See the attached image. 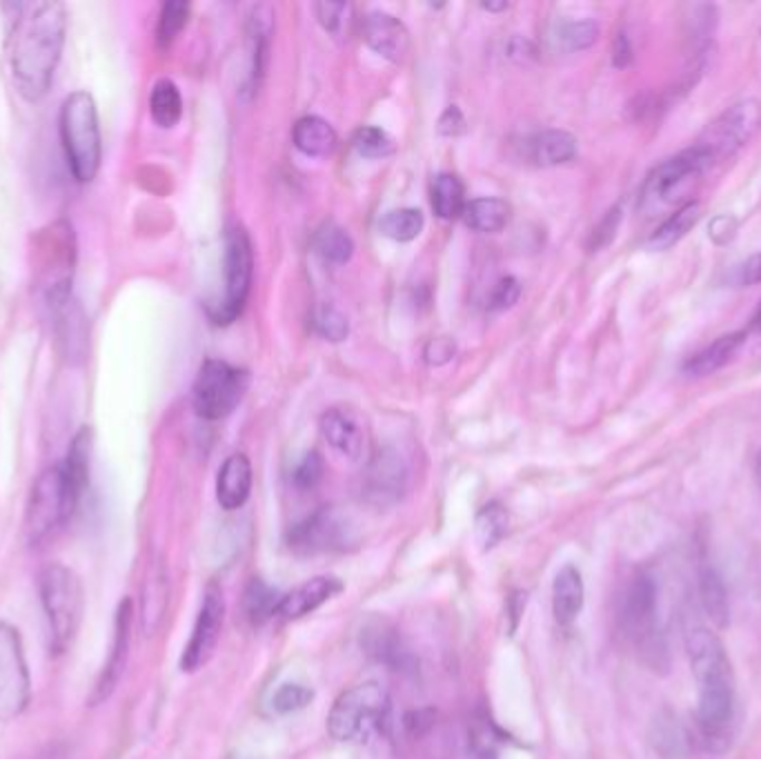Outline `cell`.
<instances>
[{
	"label": "cell",
	"instance_id": "obj_1",
	"mask_svg": "<svg viewBox=\"0 0 761 759\" xmlns=\"http://www.w3.org/2000/svg\"><path fill=\"white\" fill-rule=\"evenodd\" d=\"M67 29V11L60 2H29L18 7L11 33V78L18 94L40 100L53 80Z\"/></svg>",
	"mask_w": 761,
	"mask_h": 759
},
{
	"label": "cell",
	"instance_id": "obj_2",
	"mask_svg": "<svg viewBox=\"0 0 761 759\" xmlns=\"http://www.w3.org/2000/svg\"><path fill=\"white\" fill-rule=\"evenodd\" d=\"M686 646L693 673L700 684V742L711 753H724L731 745V731L735 720V689L731 662L720 638L706 629L691 631Z\"/></svg>",
	"mask_w": 761,
	"mask_h": 759
},
{
	"label": "cell",
	"instance_id": "obj_3",
	"mask_svg": "<svg viewBox=\"0 0 761 759\" xmlns=\"http://www.w3.org/2000/svg\"><path fill=\"white\" fill-rule=\"evenodd\" d=\"M60 140L74 178L78 183H91L103 156L98 111L91 94L74 91L62 100Z\"/></svg>",
	"mask_w": 761,
	"mask_h": 759
},
{
	"label": "cell",
	"instance_id": "obj_4",
	"mask_svg": "<svg viewBox=\"0 0 761 759\" xmlns=\"http://www.w3.org/2000/svg\"><path fill=\"white\" fill-rule=\"evenodd\" d=\"M390 716V695L377 682L348 689L328 716V733L341 745H365L383 731Z\"/></svg>",
	"mask_w": 761,
	"mask_h": 759
},
{
	"label": "cell",
	"instance_id": "obj_5",
	"mask_svg": "<svg viewBox=\"0 0 761 759\" xmlns=\"http://www.w3.org/2000/svg\"><path fill=\"white\" fill-rule=\"evenodd\" d=\"M38 588L49 626V644L53 653H65L71 646L82 622V584L71 568L62 564H51L42 568Z\"/></svg>",
	"mask_w": 761,
	"mask_h": 759
},
{
	"label": "cell",
	"instance_id": "obj_6",
	"mask_svg": "<svg viewBox=\"0 0 761 759\" xmlns=\"http://www.w3.org/2000/svg\"><path fill=\"white\" fill-rule=\"evenodd\" d=\"M80 504V497L69 486L62 466L56 464L47 468L36 484L31 486V495L25 513V533L31 544L47 539L53 531L71 519Z\"/></svg>",
	"mask_w": 761,
	"mask_h": 759
},
{
	"label": "cell",
	"instance_id": "obj_7",
	"mask_svg": "<svg viewBox=\"0 0 761 759\" xmlns=\"http://www.w3.org/2000/svg\"><path fill=\"white\" fill-rule=\"evenodd\" d=\"M76 263L74 232L67 221L45 227L36 236V283L45 292L51 308L65 303L71 292V276Z\"/></svg>",
	"mask_w": 761,
	"mask_h": 759
},
{
	"label": "cell",
	"instance_id": "obj_8",
	"mask_svg": "<svg viewBox=\"0 0 761 759\" xmlns=\"http://www.w3.org/2000/svg\"><path fill=\"white\" fill-rule=\"evenodd\" d=\"M622 626L626 635L640 646L646 662L653 669L662 666V658H666V646L657 631V586L651 575L642 573L628 584L622 604Z\"/></svg>",
	"mask_w": 761,
	"mask_h": 759
},
{
	"label": "cell",
	"instance_id": "obj_9",
	"mask_svg": "<svg viewBox=\"0 0 761 759\" xmlns=\"http://www.w3.org/2000/svg\"><path fill=\"white\" fill-rule=\"evenodd\" d=\"M247 388V374L225 361L209 359L201 366L192 388V406L198 417L216 421L227 417Z\"/></svg>",
	"mask_w": 761,
	"mask_h": 759
},
{
	"label": "cell",
	"instance_id": "obj_10",
	"mask_svg": "<svg viewBox=\"0 0 761 759\" xmlns=\"http://www.w3.org/2000/svg\"><path fill=\"white\" fill-rule=\"evenodd\" d=\"M29 671L18 629L0 622V724L16 720L29 704Z\"/></svg>",
	"mask_w": 761,
	"mask_h": 759
},
{
	"label": "cell",
	"instance_id": "obj_11",
	"mask_svg": "<svg viewBox=\"0 0 761 759\" xmlns=\"http://www.w3.org/2000/svg\"><path fill=\"white\" fill-rule=\"evenodd\" d=\"M761 123V107L758 100L747 98L735 105H731L726 111H722L702 134V138L695 143L700 145L713 163L724 160L726 156H733L738 149H742L753 134L758 132Z\"/></svg>",
	"mask_w": 761,
	"mask_h": 759
},
{
	"label": "cell",
	"instance_id": "obj_12",
	"mask_svg": "<svg viewBox=\"0 0 761 759\" xmlns=\"http://www.w3.org/2000/svg\"><path fill=\"white\" fill-rule=\"evenodd\" d=\"M254 272V254L250 236L243 227H230L225 236V299L214 312L216 323H232L250 294Z\"/></svg>",
	"mask_w": 761,
	"mask_h": 759
},
{
	"label": "cell",
	"instance_id": "obj_13",
	"mask_svg": "<svg viewBox=\"0 0 761 759\" xmlns=\"http://www.w3.org/2000/svg\"><path fill=\"white\" fill-rule=\"evenodd\" d=\"M713 165H715L713 158L700 145H693L680 152L677 156L664 160L651 174L644 196L646 201H653L660 205L673 203L693 185V181L702 178Z\"/></svg>",
	"mask_w": 761,
	"mask_h": 759
},
{
	"label": "cell",
	"instance_id": "obj_14",
	"mask_svg": "<svg viewBox=\"0 0 761 759\" xmlns=\"http://www.w3.org/2000/svg\"><path fill=\"white\" fill-rule=\"evenodd\" d=\"M223 622H225V597H223L221 586L216 582H212L205 588L203 604H201L192 638H189V642L183 651V658H181V669L185 673H194L209 662V658L214 655L216 644L221 640Z\"/></svg>",
	"mask_w": 761,
	"mask_h": 759
},
{
	"label": "cell",
	"instance_id": "obj_15",
	"mask_svg": "<svg viewBox=\"0 0 761 759\" xmlns=\"http://www.w3.org/2000/svg\"><path fill=\"white\" fill-rule=\"evenodd\" d=\"M352 542L348 517L334 508H323L290 531L287 546L301 555L343 551Z\"/></svg>",
	"mask_w": 761,
	"mask_h": 759
},
{
	"label": "cell",
	"instance_id": "obj_16",
	"mask_svg": "<svg viewBox=\"0 0 761 759\" xmlns=\"http://www.w3.org/2000/svg\"><path fill=\"white\" fill-rule=\"evenodd\" d=\"M359 640L365 655L383 664L386 669L394 673H412L417 669V662L406 642L401 640L399 631L386 620L365 622L359 633Z\"/></svg>",
	"mask_w": 761,
	"mask_h": 759
},
{
	"label": "cell",
	"instance_id": "obj_17",
	"mask_svg": "<svg viewBox=\"0 0 761 759\" xmlns=\"http://www.w3.org/2000/svg\"><path fill=\"white\" fill-rule=\"evenodd\" d=\"M131 620H134V611H131V600H123L118 604V611H116V622H114V642H111V651H109V658H107V664L103 669V675L94 689V695H91V702L98 704V702H105L123 671H125V664H127V655H129V640H131Z\"/></svg>",
	"mask_w": 761,
	"mask_h": 759
},
{
	"label": "cell",
	"instance_id": "obj_18",
	"mask_svg": "<svg viewBox=\"0 0 761 759\" xmlns=\"http://www.w3.org/2000/svg\"><path fill=\"white\" fill-rule=\"evenodd\" d=\"M363 40L370 49H374L379 56L401 62L406 53L410 51V33L406 25L386 11H370L363 18Z\"/></svg>",
	"mask_w": 761,
	"mask_h": 759
},
{
	"label": "cell",
	"instance_id": "obj_19",
	"mask_svg": "<svg viewBox=\"0 0 761 759\" xmlns=\"http://www.w3.org/2000/svg\"><path fill=\"white\" fill-rule=\"evenodd\" d=\"M341 591H343L341 580H336L332 575H319V577L301 584L292 593L283 595L279 611H276V617L287 620V622L301 620V617L314 613L316 609H321L332 597H336Z\"/></svg>",
	"mask_w": 761,
	"mask_h": 759
},
{
	"label": "cell",
	"instance_id": "obj_20",
	"mask_svg": "<svg viewBox=\"0 0 761 759\" xmlns=\"http://www.w3.org/2000/svg\"><path fill=\"white\" fill-rule=\"evenodd\" d=\"M321 432L325 441L348 459H359L365 446V432L357 415L343 408H334L323 415Z\"/></svg>",
	"mask_w": 761,
	"mask_h": 759
},
{
	"label": "cell",
	"instance_id": "obj_21",
	"mask_svg": "<svg viewBox=\"0 0 761 759\" xmlns=\"http://www.w3.org/2000/svg\"><path fill=\"white\" fill-rule=\"evenodd\" d=\"M406 484V466L392 450L379 453L368 470V497L377 504L397 502Z\"/></svg>",
	"mask_w": 761,
	"mask_h": 759
},
{
	"label": "cell",
	"instance_id": "obj_22",
	"mask_svg": "<svg viewBox=\"0 0 761 759\" xmlns=\"http://www.w3.org/2000/svg\"><path fill=\"white\" fill-rule=\"evenodd\" d=\"M252 490V464L245 455H232L216 477V499L225 510H238Z\"/></svg>",
	"mask_w": 761,
	"mask_h": 759
},
{
	"label": "cell",
	"instance_id": "obj_23",
	"mask_svg": "<svg viewBox=\"0 0 761 759\" xmlns=\"http://www.w3.org/2000/svg\"><path fill=\"white\" fill-rule=\"evenodd\" d=\"M584 609V580L575 566H564L553 584V615L559 626H570Z\"/></svg>",
	"mask_w": 761,
	"mask_h": 759
},
{
	"label": "cell",
	"instance_id": "obj_24",
	"mask_svg": "<svg viewBox=\"0 0 761 759\" xmlns=\"http://www.w3.org/2000/svg\"><path fill=\"white\" fill-rule=\"evenodd\" d=\"M744 343H747V332L724 334L718 341H713L711 346H706L704 350H700L697 354H693L684 363V372L689 377L715 374L718 370H722L724 366H729L738 357V352L742 350Z\"/></svg>",
	"mask_w": 761,
	"mask_h": 759
},
{
	"label": "cell",
	"instance_id": "obj_25",
	"mask_svg": "<svg viewBox=\"0 0 761 759\" xmlns=\"http://www.w3.org/2000/svg\"><path fill=\"white\" fill-rule=\"evenodd\" d=\"M530 156L542 167H555L577 156V138L564 129H546L530 143Z\"/></svg>",
	"mask_w": 761,
	"mask_h": 759
},
{
	"label": "cell",
	"instance_id": "obj_26",
	"mask_svg": "<svg viewBox=\"0 0 761 759\" xmlns=\"http://www.w3.org/2000/svg\"><path fill=\"white\" fill-rule=\"evenodd\" d=\"M702 216V205L697 201H686L682 207L675 210V214H671L648 239V247L655 252H664L671 250L673 245H677L700 221Z\"/></svg>",
	"mask_w": 761,
	"mask_h": 759
},
{
	"label": "cell",
	"instance_id": "obj_27",
	"mask_svg": "<svg viewBox=\"0 0 761 759\" xmlns=\"http://www.w3.org/2000/svg\"><path fill=\"white\" fill-rule=\"evenodd\" d=\"M461 218L470 230L492 234L501 232L510 223L513 207L504 198H477L466 203Z\"/></svg>",
	"mask_w": 761,
	"mask_h": 759
},
{
	"label": "cell",
	"instance_id": "obj_28",
	"mask_svg": "<svg viewBox=\"0 0 761 759\" xmlns=\"http://www.w3.org/2000/svg\"><path fill=\"white\" fill-rule=\"evenodd\" d=\"M294 145L308 156H328L336 147V132L328 120L305 116L294 127Z\"/></svg>",
	"mask_w": 761,
	"mask_h": 759
},
{
	"label": "cell",
	"instance_id": "obj_29",
	"mask_svg": "<svg viewBox=\"0 0 761 759\" xmlns=\"http://www.w3.org/2000/svg\"><path fill=\"white\" fill-rule=\"evenodd\" d=\"M700 600H702V606H704L709 620L718 629H726L729 620H731L729 595H726L722 577L711 566H704L700 573Z\"/></svg>",
	"mask_w": 761,
	"mask_h": 759
},
{
	"label": "cell",
	"instance_id": "obj_30",
	"mask_svg": "<svg viewBox=\"0 0 761 759\" xmlns=\"http://www.w3.org/2000/svg\"><path fill=\"white\" fill-rule=\"evenodd\" d=\"M149 111H152L154 123L165 129L174 127L181 120L183 98H181L178 87L172 80L163 78L154 85L152 96H149Z\"/></svg>",
	"mask_w": 761,
	"mask_h": 759
},
{
	"label": "cell",
	"instance_id": "obj_31",
	"mask_svg": "<svg viewBox=\"0 0 761 759\" xmlns=\"http://www.w3.org/2000/svg\"><path fill=\"white\" fill-rule=\"evenodd\" d=\"M432 207H435V214L443 221L461 216L466 207L464 185L455 174H439L432 181Z\"/></svg>",
	"mask_w": 761,
	"mask_h": 759
},
{
	"label": "cell",
	"instance_id": "obj_32",
	"mask_svg": "<svg viewBox=\"0 0 761 759\" xmlns=\"http://www.w3.org/2000/svg\"><path fill=\"white\" fill-rule=\"evenodd\" d=\"M279 604H281V597L276 595L274 588H270L263 580L254 577L247 588H245V595H243V609H245V615L247 620L254 624V626H261L265 624L267 620H272L279 611Z\"/></svg>",
	"mask_w": 761,
	"mask_h": 759
},
{
	"label": "cell",
	"instance_id": "obj_33",
	"mask_svg": "<svg viewBox=\"0 0 761 759\" xmlns=\"http://www.w3.org/2000/svg\"><path fill=\"white\" fill-rule=\"evenodd\" d=\"M314 250L328 263H348L354 254V243L350 234L336 223H325L314 236Z\"/></svg>",
	"mask_w": 761,
	"mask_h": 759
},
{
	"label": "cell",
	"instance_id": "obj_34",
	"mask_svg": "<svg viewBox=\"0 0 761 759\" xmlns=\"http://www.w3.org/2000/svg\"><path fill=\"white\" fill-rule=\"evenodd\" d=\"M426 221H423V214L414 207H403V210H392L388 212L379 227L386 236L394 239V241H401V243H408V241H414L421 230H423Z\"/></svg>",
	"mask_w": 761,
	"mask_h": 759
},
{
	"label": "cell",
	"instance_id": "obj_35",
	"mask_svg": "<svg viewBox=\"0 0 761 759\" xmlns=\"http://www.w3.org/2000/svg\"><path fill=\"white\" fill-rule=\"evenodd\" d=\"M508 533V510L499 504L486 506L477 517V539L488 551L497 546Z\"/></svg>",
	"mask_w": 761,
	"mask_h": 759
},
{
	"label": "cell",
	"instance_id": "obj_36",
	"mask_svg": "<svg viewBox=\"0 0 761 759\" xmlns=\"http://www.w3.org/2000/svg\"><path fill=\"white\" fill-rule=\"evenodd\" d=\"M189 18V4L187 2H165L160 9V18H158V27H156V40L158 45L165 49L169 47L176 36L183 31V27L187 25Z\"/></svg>",
	"mask_w": 761,
	"mask_h": 759
},
{
	"label": "cell",
	"instance_id": "obj_37",
	"mask_svg": "<svg viewBox=\"0 0 761 759\" xmlns=\"http://www.w3.org/2000/svg\"><path fill=\"white\" fill-rule=\"evenodd\" d=\"M557 38L566 49L582 51V49H588L597 42L599 27L593 20H573V22H566L559 27Z\"/></svg>",
	"mask_w": 761,
	"mask_h": 759
},
{
	"label": "cell",
	"instance_id": "obj_38",
	"mask_svg": "<svg viewBox=\"0 0 761 759\" xmlns=\"http://www.w3.org/2000/svg\"><path fill=\"white\" fill-rule=\"evenodd\" d=\"M352 143H354V149L365 158H383V156L392 154V149H394L392 138L379 127L357 129Z\"/></svg>",
	"mask_w": 761,
	"mask_h": 759
},
{
	"label": "cell",
	"instance_id": "obj_39",
	"mask_svg": "<svg viewBox=\"0 0 761 759\" xmlns=\"http://www.w3.org/2000/svg\"><path fill=\"white\" fill-rule=\"evenodd\" d=\"M312 700H314V693L308 687L283 684L272 698V709L281 716H287V713H296L305 709Z\"/></svg>",
	"mask_w": 761,
	"mask_h": 759
},
{
	"label": "cell",
	"instance_id": "obj_40",
	"mask_svg": "<svg viewBox=\"0 0 761 759\" xmlns=\"http://www.w3.org/2000/svg\"><path fill=\"white\" fill-rule=\"evenodd\" d=\"M314 328L328 341H343L348 337V319L332 305H321L314 314Z\"/></svg>",
	"mask_w": 761,
	"mask_h": 759
},
{
	"label": "cell",
	"instance_id": "obj_41",
	"mask_svg": "<svg viewBox=\"0 0 761 759\" xmlns=\"http://www.w3.org/2000/svg\"><path fill=\"white\" fill-rule=\"evenodd\" d=\"M323 477V459L319 453H308L294 470V484L301 490L314 488Z\"/></svg>",
	"mask_w": 761,
	"mask_h": 759
},
{
	"label": "cell",
	"instance_id": "obj_42",
	"mask_svg": "<svg viewBox=\"0 0 761 759\" xmlns=\"http://www.w3.org/2000/svg\"><path fill=\"white\" fill-rule=\"evenodd\" d=\"M519 294H521V285H519L517 279H513V276L501 279V281L495 285L492 294H490V310H506V308H513V305L517 303Z\"/></svg>",
	"mask_w": 761,
	"mask_h": 759
},
{
	"label": "cell",
	"instance_id": "obj_43",
	"mask_svg": "<svg viewBox=\"0 0 761 759\" xmlns=\"http://www.w3.org/2000/svg\"><path fill=\"white\" fill-rule=\"evenodd\" d=\"M348 11L345 2H319L316 4V16L319 22L330 31V33H339L341 25H343V13Z\"/></svg>",
	"mask_w": 761,
	"mask_h": 759
},
{
	"label": "cell",
	"instance_id": "obj_44",
	"mask_svg": "<svg viewBox=\"0 0 761 759\" xmlns=\"http://www.w3.org/2000/svg\"><path fill=\"white\" fill-rule=\"evenodd\" d=\"M455 354V343L450 339H435L426 348V361L430 366H443L452 359Z\"/></svg>",
	"mask_w": 761,
	"mask_h": 759
},
{
	"label": "cell",
	"instance_id": "obj_45",
	"mask_svg": "<svg viewBox=\"0 0 761 759\" xmlns=\"http://www.w3.org/2000/svg\"><path fill=\"white\" fill-rule=\"evenodd\" d=\"M439 132L446 134V136H457V134L466 132V120H464L459 107L452 105V107L446 109V114L439 120Z\"/></svg>",
	"mask_w": 761,
	"mask_h": 759
},
{
	"label": "cell",
	"instance_id": "obj_46",
	"mask_svg": "<svg viewBox=\"0 0 761 759\" xmlns=\"http://www.w3.org/2000/svg\"><path fill=\"white\" fill-rule=\"evenodd\" d=\"M619 218H622L619 207H615V210L608 212V216L604 218V223H602V225L597 227V232H595V247H602V245H608V243H611V239H613L615 232H617Z\"/></svg>",
	"mask_w": 761,
	"mask_h": 759
},
{
	"label": "cell",
	"instance_id": "obj_47",
	"mask_svg": "<svg viewBox=\"0 0 761 759\" xmlns=\"http://www.w3.org/2000/svg\"><path fill=\"white\" fill-rule=\"evenodd\" d=\"M613 62L615 67H628L633 62V47H631V40L628 36L622 31L615 40V49H613Z\"/></svg>",
	"mask_w": 761,
	"mask_h": 759
},
{
	"label": "cell",
	"instance_id": "obj_48",
	"mask_svg": "<svg viewBox=\"0 0 761 759\" xmlns=\"http://www.w3.org/2000/svg\"><path fill=\"white\" fill-rule=\"evenodd\" d=\"M740 283L742 285H758L761 283V252L753 254L740 270Z\"/></svg>",
	"mask_w": 761,
	"mask_h": 759
},
{
	"label": "cell",
	"instance_id": "obj_49",
	"mask_svg": "<svg viewBox=\"0 0 761 759\" xmlns=\"http://www.w3.org/2000/svg\"><path fill=\"white\" fill-rule=\"evenodd\" d=\"M406 727L412 736H421L426 729L432 727V713L430 711L410 713V716H406Z\"/></svg>",
	"mask_w": 761,
	"mask_h": 759
},
{
	"label": "cell",
	"instance_id": "obj_50",
	"mask_svg": "<svg viewBox=\"0 0 761 759\" xmlns=\"http://www.w3.org/2000/svg\"><path fill=\"white\" fill-rule=\"evenodd\" d=\"M484 9L488 11H501V9H508V2H484Z\"/></svg>",
	"mask_w": 761,
	"mask_h": 759
},
{
	"label": "cell",
	"instance_id": "obj_51",
	"mask_svg": "<svg viewBox=\"0 0 761 759\" xmlns=\"http://www.w3.org/2000/svg\"><path fill=\"white\" fill-rule=\"evenodd\" d=\"M475 759H497V758H495V753H492V751H488V749H479V751H477V756H475Z\"/></svg>",
	"mask_w": 761,
	"mask_h": 759
},
{
	"label": "cell",
	"instance_id": "obj_52",
	"mask_svg": "<svg viewBox=\"0 0 761 759\" xmlns=\"http://www.w3.org/2000/svg\"><path fill=\"white\" fill-rule=\"evenodd\" d=\"M758 475H760V481H761V450H760V457H758Z\"/></svg>",
	"mask_w": 761,
	"mask_h": 759
},
{
	"label": "cell",
	"instance_id": "obj_53",
	"mask_svg": "<svg viewBox=\"0 0 761 759\" xmlns=\"http://www.w3.org/2000/svg\"><path fill=\"white\" fill-rule=\"evenodd\" d=\"M758 325H760V330H761V312H760V317H758Z\"/></svg>",
	"mask_w": 761,
	"mask_h": 759
}]
</instances>
